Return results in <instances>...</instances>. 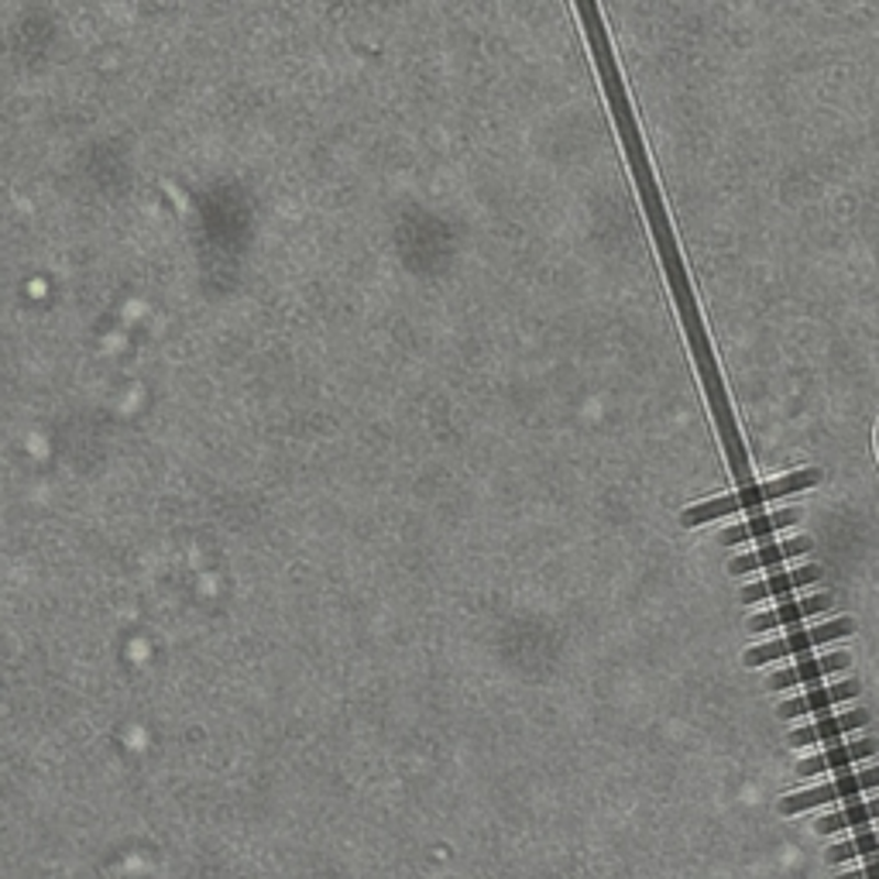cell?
<instances>
[{
  "mask_svg": "<svg viewBox=\"0 0 879 879\" xmlns=\"http://www.w3.org/2000/svg\"><path fill=\"white\" fill-rule=\"evenodd\" d=\"M821 474L817 471H798V474H787V477H777V481H767V485H756V488H746L739 495H728V498H715V502H704V505H694L688 508L680 523L684 526H701V523H712V519H722L728 513H739V508H756L762 502H773V498H783V495H798L811 485H817Z\"/></svg>",
  "mask_w": 879,
  "mask_h": 879,
  "instance_id": "6da1fadb",
  "label": "cell"
},
{
  "mask_svg": "<svg viewBox=\"0 0 879 879\" xmlns=\"http://www.w3.org/2000/svg\"><path fill=\"white\" fill-rule=\"evenodd\" d=\"M856 626L853 618H838V622H828V626H817V629H807V633H793L780 642H767V646H756L746 653V663L749 667H762L770 660H780L787 653H798V649H811L817 642H828V639H842V636H853Z\"/></svg>",
  "mask_w": 879,
  "mask_h": 879,
  "instance_id": "7a4b0ae2",
  "label": "cell"
},
{
  "mask_svg": "<svg viewBox=\"0 0 879 879\" xmlns=\"http://www.w3.org/2000/svg\"><path fill=\"white\" fill-rule=\"evenodd\" d=\"M879 783V767L876 770H866V773H848L835 783H825L817 790H807V793H793V798H783L780 801V814H801L807 807H817V804H828V801H842V798H856L859 790H869Z\"/></svg>",
  "mask_w": 879,
  "mask_h": 879,
  "instance_id": "3957f363",
  "label": "cell"
},
{
  "mask_svg": "<svg viewBox=\"0 0 879 879\" xmlns=\"http://www.w3.org/2000/svg\"><path fill=\"white\" fill-rule=\"evenodd\" d=\"M862 725H869V712L856 707V712H848V715H835V718H825V722H817L811 728H798L787 743L793 749L811 746V743H832V739H838L842 732H853V728H862Z\"/></svg>",
  "mask_w": 879,
  "mask_h": 879,
  "instance_id": "277c9868",
  "label": "cell"
},
{
  "mask_svg": "<svg viewBox=\"0 0 879 879\" xmlns=\"http://www.w3.org/2000/svg\"><path fill=\"white\" fill-rule=\"evenodd\" d=\"M832 608V594H814V598H804V602H787L780 605L777 612H767V615H756L749 618V633H767V629H777V626H787V622H801L807 615H817Z\"/></svg>",
  "mask_w": 879,
  "mask_h": 879,
  "instance_id": "5b68a950",
  "label": "cell"
},
{
  "mask_svg": "<svg viewBox=\"0 0 879 879\" xmlns=\"http://www.w3.org/2000/svg\"><path fill=\"white\" fill-rule=\"evenodd\" d=\"M848 660L845 653H828V657H814V660H804L801 667H793V670H780L770 677V691H783V688H798V684H807V680H817V677H825V673H835V670H845Z\"/></svg>",
  "mask_w": 879,
  "mask_h": 879,
  "instance_id": "8992f818",
  "label": "cell"
},
{
  "mask_svg": "<svg viewBox=\"0 0 879 879\" xmlns=\"http://www.w3.org/2000/svg\"><path fill=\"white\" fill-rule=\"evenodd\" d=\"M859 694V684L856 680H845V684H835V688H821V691H811L804 697H793L787 704L777 707L780 718H798V715H807V712H817V707H828L835 701H845V697H856Z\"/></svg>",
  "mask_w": 879,
  "mask_h": 879,
  "instance_id": "52a82bcc",
  "label": "cell"
},
{
  "mask_svg": "<svg viewBox=\"0 0 879 879\" xmlns=\"http://www.w3.org/2000/svg\"><path fill=\"white\" fill-rule=\"evenodd\" d=\"M807 550H811V540H807V536H798V540H787V543H777V547L752 550V553H746V557H735V560L728 563V571H732V574H749V571H756V567H770V563H780V560H787V557H801V553H807Z\"/></svg>",
  "mask_w": 879,
  "mask_h": 879,
  "instance_id": "ba28073f",
  "label": "cell"
},
{
  "mask_svg": "<svg viewBox=\"0 0 879 879\" xmlns=\"http://www.w3.org/2000/svg\"><path fill=\"white\" fill-rule=\"evenodd\" d=\"M817 581H821V567H801V571L777 574V578H767V581H759V584L743 587V605H752L759 598H770V594H783L790 587H807V584H817Z\"/></svg>",
  "mask_w": 879,
  "mask_h": 879,
  "instance_id": "9c48e42d",
  "label": "cell"
},
{
  "mask_svg": "<svg viewBox=\"0 0 879 879\" xmlns=\"http://www.w3.org/2000/svg\"><path fill=\"white\" fill-rule=\"evenodd\" d=\"M879 749L876 739H862V743H853V746H838L825 756H814V759H804L801 762V773L804 777H814V773H825V770H842V767H853L856 759H866Z\"/></svg>",
  "mask_w": 879,
  "mask_h": 879,
  "instance_id": "30bf717a",
  "label": "cell"
},
{
  "mask_svg": "<svg viewBox=\"0 0 879 879\" xmlns=\"http://www.w3.org/2000/svg\"><path fill=\"white\" fill-rule=\"evenodd\" d=\"M798 519H801L798 508H787V513H777V516H759V519H752V523H739V526L725 529V532L718 536V543L732 547V543L752 540V536H770V532H777V529H787V526H793Z\"/></svg>",
  "mask_w": 879,
  "mask_h": 879,
  "instance_id": "8fae6325",
  "label": "cell"
},
{
  "mask_svg": "<svg viewBox=\"0 0 879 879\" xmlns=\"http://www.w3.org/2000/svg\"><path fill=\"white\" fill-rule=\"evenodd\" d=\"M872 817H879V801L856 804V807H848V811H842V814H828V817H821L814 828H817L821 835H832V832H838V828H862L866 821H872Z\"/></svg>",
  "mask_w": 879,
  "mask_h": 879,
  "instance_id": "7c38bea8",
  "label": "cell"
},
{
  "mask_svg": "<svg viewBox=\"0 0 879 879\" xmlns=\"http://www.w3.org/2000/svg\"><path fill=\"white\" fill-rule=\"evenodd\" d=\"M879 853V832H869L862 838H853V842H842L835 848H828V859L832 862H845V859H859V856H872Z\"/></svg>",
  "mask_w": 879,
  "mask_h": 879,
  "instance_id": "4fadbf2b",
  "label": "cell"
},
{
  "mask_svg": "<svg viewBox=\"0 0 879 879\" xmlns=\"http://www.w3.org/2000/svg\"><path fill=\"white\" fill-rule=\"evenodd\" d=\"M835 879H879V862H872V866H866V869H856V872L835 876Z\"/></svg>",
  "mask_w": 879,
  "mask_h": 879,
  "instance_id": "5bb4252c",
  "label": "cell"
}]
</instances>
